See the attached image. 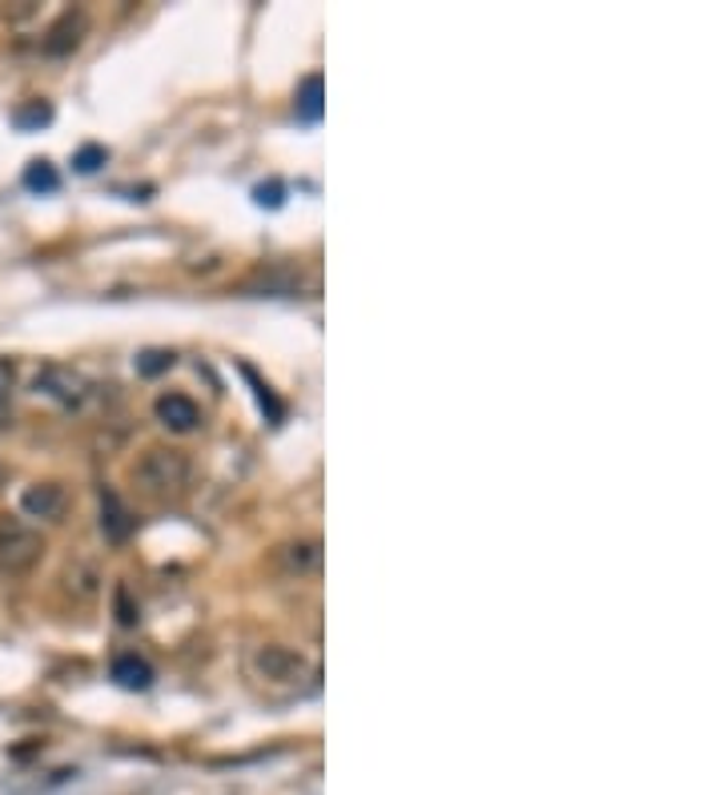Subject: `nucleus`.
Returning <instances> with one entry per match:
<instances>
[{"label":"nucleus","instance_id":"nucleus-1","mask_svg":"<svg viewBox=\"0 0 723 795\" xmlns=\"http://www.w3.org/2000/svg\"><path fill=\"white\" fill-rule=\"evenodd\" d=\"M41 558H44L41 531L21 523V519H12V514H4V519H0V575L24 578L37 571Z\"/></svg>","mask_w":723,"mask_h":795},{"label":"nucleus","instance_id":"nucleus-2","mask_svg":"<svg viewBox=\"0 0 723 795\" xmlns=\"http://www.w3.org/2000/svg\"><path fill=\"white\" fill-rule=\"evenodd\" d=\"M137 482L149 494H181L189 486V459L181 451H149L137 462Z\"/></svg>","mask_w":723,"mask_h":795},{"label":"nucleus","instance_id":"nucleus-3","mask_svg":"<svg viewBox=\"0 0 723 795\" xmlns=\"http://www.w3.org/2000/svg\"><path fill=\"white\" fill-rule=\"evenodd\" d=\"M32 390L53 398L57 406L64 410H77L84 398H89V382H84V374H77L73 366H44L41 374H37V382H32Z\"/></svg>","mask_w":723,"mask_h":795},{"label":"nucleus","instance_id":"nucleus-4","mask_svg":"<svg viewBox=\"0 0 723 795\" xmlns=\"http://www.w3.org/2000/svg\"><path fill=\"white\" fill-rule=\"evenodd\" d=\"M253 667H258L262 680H273V683H298L310 675V663L290 647H262L253 655Z\"/></svg>","mask_w":723,"mask_h":795},{"label":"nucleus","instance_id":"nucleus-5","mask_svg":"<svg viewBox=\"0 0 723 795\" xmlns=\"http://www.w3.org/2000/svg\"><path fill=\"white\" fill-rule=\"evenodd\" d=\"M69 506V494H64L61 482H37L29 491L21 494V511L29 519H44V523H57Z\"/></svg>","mask_w":723,"mask_h":795},{"label":"nucleus","instance_id":"nucleus-6","mask_svg":"<svg viewBox=\"0 0 723 795\" xmlns=\"http://www.w3.org/2000/svg\"><path fill=\"white\" fill-rule=\"evenodd\" d=\"M133 514L129 506L117 499L113 491H101V534H106L109 543H125L129 534H133Z\"/></svg>","mask_w":723,"mask_h":795},{"label":"nucleus","instance_id":"nucleus-7","mask_svg":"<svg viewBox=\"0 0 723 795\" xmlns=\"http://www.w3.org/2000/svg\"><path fill=\"white\" fill-rule=\"evenodd\" d=\"M158 419L165 422L169 430H178V434H189V430H193V426L201 422V410H198V402H193V398H185V394H165V398H158Z\"/></svg>","mask_w":723,"mask_h":795},{"label":"nucleus","instance_id":"nucleus-8","mask_svg":"<svg viewBox=\"0 0 723 795\" xmlns=\"http://www.w3.org/2000/svg\"><path fill=\"white\" fill-rule=\"evenodd\" d=\"M113 680L129 691H145L153 683V667L141 655H117L113 660Z\"/></svg>","mask_w":723,"mask_h":795},{"label":"nucleus","instance_id":"nucleus-9","mask_svg":"<svg viewBox=\"0 0 723 795\" xmlns=\"http://www.w3.org/2000/svg\"><path fill=\"white\" fill-rule=\"evenodd\" d=\"M81 32H84V17H81V12H64L61 21L49 29V41H44V49H49V53H69V49H77Z\"/></svg>","mask_w":723,"mask_h":795},{"label":"nucleus","instance_id":"nucleus-10","mask_svg":"<svg viewBox=\"0 0 723 795\" xmlns=\"http://www.w3.org/2000/svg\"><path fill=\"white\" fill-rule=\"evenodd\" d=\"M298 117L305 125H318L322 121V77H305L302 89H298Z\"/></svg>","mask_w":723,"mask_h":795},{"label":"nucleus","instance_id":"nucleus-11","mask_svg":"<svg viewBox=\"0 0 723 795\" xmlns=\"http://www.w3.org/2000/svg\"><path fill=\"white\" fill-rule=\"evenodd\" d=\"M24 185H29L32 193H57L61 178L53 173V165H49V161H32V165L24 169Z\"/></svg>","mask_w":723,"mask_h":795},{"label":"nucleus","instance_id":"nucleus-12","mask_svg":"<svg viewBox=\"0 0 723 795\" xmlns=\"http://www.w3.org/2000/svg\"><path fill=\"white\" fill-rule=\"evenodd\" d=\"M12 386H17V366L0 358V426H9L12 419Z\"/></svg>","mask_w":723,"mask_h":795},{"label":"nucleus","instance_id":"nucleus-13","mask_svg":"<svg viewBox=\"0 0 723 795\" xmlns=\"http://www.w3.org/2000/svg\"><path fill=\"white\" fill-rule=\"evenodd\" d=\"M282 558H285V563H290V571H298V575H302V571H310V566L318 563V546H314V543L285 546V551H282Z\"/></svg>","mask_w":723,"mask_h":795},{"label":"nucleus","instance_id":"nucleus-14","mask_svg":"<svg viewBox=\"0 0 723 795\" xmlns=\"http://www.w3.org/2000/svg\"><path fill=\"white\" fill-rule=\"evenodd\" d=\"M241 374H245V378H250V382H253V394H258V402H262V410H270V422H282L285 410H282V402H278V398L270 394V386H262V382L253 378V370H250V366H241Z\"/></svg>","mask_w":723,"mask_h":795},{"label":"nucleus","instance_id":"nucleus-15","mask_svg":"<svg viewBox=\"0 0 723 795\" xmlns=\"http://www.w3.org/2000/svg\"><path fill=\"white\" fill-rule=\"evenodd\" d=\"M169 366H173V354H165V350H149V354L137 358V370H141L145 378L161 374V370H169Z\"/></svg>","mask_w":723,"mask_h":795},{"label":"nucleus","instance_id":"nucleus-16","mask_svg":"<svg viewBox=\"0 0 723 795\" xmlns=\"http://www.w3.org/2000/svg\"><path fill=\"white\" fill-rule=\"evenodd\" d=\"M97 165H106V149L89 145V149H81V153H77V169H81V173H93Z\"/></svg>","mask_w":723,"mask_h":795},{"label":"nucleus","instance_id":"nucleus-17","mask_svg":"<svg viewBox=\"0 0 723 795\" xmlns=\"http://www.w3.org/2000/svg\"><path fill=\"white\" fill-rule=\"evenodd\" d=\"M117 611H121V623H125V627H133V623H137V611L129 607V591H125V586L117 591Z\"/></svg>","mask_w":723,"mask_h":795},{"label":"nucleus","instance_id":"nucleus-18","mask_svg":"<svg viewBox=\"0 0 723 795\" xmlns=\"http://www.w3.org/2000/svg\"><path fill=\"white\" fill-rule=\"evenodd\" d=\"M258 201H262V205H282V185H270V189H258Z\"/></svg>","mask_w":723,"mask_h":795}]
</instances>
